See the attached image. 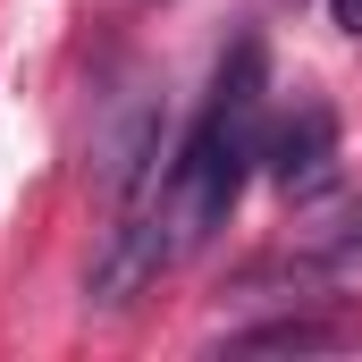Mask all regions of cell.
<instances>
[{"label": "cell", "mask_w": 362, "mask_h": 362, "mask_svg": "<svg viewBox=\"0 0 362 362\" xmlns=\"http://www.w3.org/2000/svg\"><path fill=\"white\" fill-rule=\"evenodd\" d=\"M253 160H262V42L245 34V42L219 59L211 110L194 118V135L177 144V160H169V185H160L169 262L202 253V245L228 228V211H236L245 177H253Z\"/></svg>", "instance_id": "cell-1"}, {"label": "cell", "mask_w": 362, "mask_h": 362, "mask_svg": "<svg viewBox=\"0 0 362 362\" xmlns=\"http://www.w3.org/2000/svg\"><path fill=\"white\" fill-rule=\"evenodd\" d=\"M262 169L295 202H312V194L337 185V110L320 93H295V110H278L270 127H262Z\"/></svg>", "instance_id": "cell-2"}, {"label": "cell", "mask_w": 362, "mask_h": 362, "mask_svg": "<svg viewBox=\"0 0 362 362\" xmlns=\"http://www.w3.org/2000/svg\"><path fill=\"white\" fill-rule=\"evenodd\" d=\"M160 270H169L160 202H135V211H118V219H110V236H101V253H93V270H85V295L101 303V312H118V303H135Z\"/></svg>", "instance_id": "cell-3"}, {"label": "cell", "mask_w": 362, "mask_h": 362, "mask_svg": "<svg viewBox=\"0 0 362 362\" xmlns=\"http://www.w3.org/2000/svg\"><path fill=\"white\" fill-rule=\"evenodd\" d=\"M354 329L346 320H303V312H286V320H262V329H236L228 346L236 354H329V346H346Z\"/></svg>", "instance_id": "cell-4"}, {"label": "cell", "mask_w": 362, "mask_h": 362, "mask_svg": "<svg viewBox=\"0 0 362 362\" xmlns=\"http://www.w3.org/2000/svg\"><path fill=\"white\" fill-rule=\"evenodd\" d=\"M329 17H337V34H354V42H362V0H329Z\"/></svg>", "instance_id": "cell-5"}]
</instances>
